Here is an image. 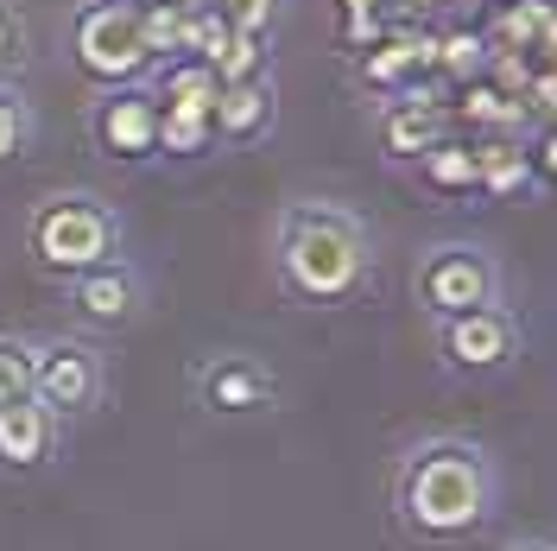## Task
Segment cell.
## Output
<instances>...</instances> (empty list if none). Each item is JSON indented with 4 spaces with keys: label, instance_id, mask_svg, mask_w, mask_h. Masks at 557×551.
<instances>
[{
    "label": "cell",
    "instance_id": "8",
    "mask_svg": "<svg viewBox=\"0 0 557 551\" xmlns=\"http://www.w3.org/2000/svg\"><path fill=\"white\" fill-rule=\"evenodd\" d=\"M450 83H437V76H424V83H412L406 96H393V102L381 108V121H374V139H381L386 159H406V166H418L437 139H450Z\"/></svg>",
    "mask_w": 557,
    "mask_h": 551
},
{
    "label": "cell",
    "instance_id": "29",
    "mask_svg": "<svg viewBox=\"0 0 557 551\" xmlns=\"http://www.w3.org/2000/svg\"><path fill=\"white\" fill-rule=\"evenodd\" d=\"M431 13V0H381V20L386 26H418Z\"/></svg>",
    "mask_w": 557,
    "mask_h": 551
},
{
    "label": "cell",
    "instance_id": "12",
    "mask_svg": "<svg viewBox=\"0 0 557 551\" xmlns=\"http://www.w3.org/2000/svg\"><path fill=\"white\" fill-rule=\"evenodd\" d=\"M424 76H437V33L424 26H393L374 51H361V83L374 96H406Z\"/></svg>",
    "mask_w": 557,
    "mask_h": 551
},
{
    "label": "cell",
    "instance_id": "6",
    "mask_svg": "<svg viewBox=\"0 0 557 551\" xmlns=\"http://www.w3.org/2000/svg\"><path fill=\"white\" fill-rule=\"evenodd\" d=\"M520 343H525L520 317L507 305H475V310H456V317H437V355L462 380H487L500 368H513Z\"/></svg>",
    "mask_w": 557,
    "mask_h": 551
},
{
    "label": "cell",
    "instance_id": "17",
    "mask_svg": "<svg viewBox=\"0 0 557 551\" xmlns=\"http://www.w3.org/2000/svg\"><path fill=\"white\" fill-rule=\"evenodd\" d=\"M469 159H475V197H520V191H532L525 134H475Z\"/></svg>",
    "mask_w": 557,
    "mask_h": 551
},
{
    "label": "cell",
    "instance_id": "2",
    "mask_svg": "<svg viewBox=\"0 0 557 551\" xmlns=\"http://www.w3.org/2000/svg\"><path fill=\"white\" fill-rule=\"evenodd\" d=\"M278 279L305 305H348L374 279V242L343 209L292 204L278 216Z\"/></svg>",
    "mask_w": 557,
    "mask_h": 551
},
{
    "label": "cell",
    "instance_id": "31",
    "mask_svg": "<svg viewBox=\"0 0 557 551\" xmlns=\"http://www.w3.org/2000/svg\"><path fill=\"white\" fill-rule=\"evenodd\" d=\"M513 551H552V546H545V539H532V546H513Z\"/></svg>",
    "mask_w": 557,
    "mask_h": 551
},
{
    "label": "cell",
    "instance_id": "7",
    "mask_svg": "<svg viewBox=\"0 0 557 551\" xmlns=\"http://www.w3.org/2000/svg\"><path fill=\"white\" fill-rule=\"evenodd\" d=\"M102 393H108V368L83 336H45V343H33V400L51 418L96 413Z\"/></svg>",
    "mask_w": 557,
    "mask_h": 551
},
{
    "label": "cell",
    "instance_id": "30",
    "mask_svg": "<svg viewBox=\"0 0 557 551\" xmlns=\"http://www.w3.org/2000/svg\"><path fill=\"white\" fill-rule=\"evenodd\" d=\"M336 13H381V0H336Z\"/></svg>",
    "mask_w": 557,
    "mask_h": 551
},
{
    "label": "cell",
    "instance_id": "14",
    "mask_svg": "<svg viewBox=\"0 0 557 551\" xmlns=\"http://www.w3.org/2000/svg\"><path fill=\"white\" fill-rule=\"evenodd\" d=\"M58 425H64V418H51L38 400L0 406V469H13V476L45 469V463L58 456Z\"/></svg>",
    "mask_w": 557,
    "mask_h": 551
},
{
    "label": "cell",
    "instance_id": "20",
    "mask_svg": "<svg viewBox=\"0 0 557 551\" xmlns=\"http://www.w3.org/2000/svg\"><path fill=\"white\" fill-rule=\"evenodd\" d=\"M215 83H260V76H273V38L267 33H235L222 45V58L209 64Z\"/></svg>",
    "mask_w": 557,
    "mask_h": 551
},
{
    "label": "cell",
    "instance_id": "18",
    "mask_svg": "<svg viewBox=\"0 0 557 551\" xmlns=\"http://www.w3.org/2000/svg\"><path fill=\"white\" fill-rule=\"evenodd\" d=\"M418 177H424V191H437V197H475V159H469V139L462 134L437 139V146L418 159Z\"/></svg>",
    "mask_w": 557,
    "mask_h": 551
},
{
    "label": "cell",
    "instance_id": "19",
    "mask_svg": "<svg viewBox=\"0 0 557 551\" xmlns=\"http://www.w3.org/2000/svg\"><path fill=\"white\" fill-rule=\"evenodd\" d=\"M134 26H139V45L152 64H165L184 51V26H190V0H146L134 7Z\"/></svg>",
    "mask_w": 557,
    "mask_h": 551
},
{
    "label": "cell",
    "instance_id": "11",
    "mask_svg": "<svg viewBox=\"0 0 557 551\" xmlns=\"http://www.w3.org/2000/svg\"><path fill=\"white\" fill-rule=\"evenodd\" d=\"M469 26L482 33L487 51H520L532 64H552V45H557L552 0H482V13Z\"/></svg>",
    "mask_w": 557,
    "mask_h": 551
},
{
    "label": "cell",
    "instance_id": "4",
    "mask_svg": "<svg viewBox=\"0 0 557 551\" xmlns=\"http://www.w3.org/2000/svg\"><path fill=\"white\" fill-rule=\"evenodd\" d=\"M70 64L83 70L96 89H127V83H146V45H139L134 7H108V0H83L70 13Z\"/></svg>",
    "mask_w": 557,
    "mask_h": 551
},
{
    "label": "cell",
    "instance_id": "32",
    "mask_svg": "<svg viewBox=\"0 0 557 551\" xmlns=\"http://www.w3.org/2000/svg\"><path fill=\"white\" fill-rule=\"evenodd\" d=\"M108 7H146V0H108Z\"/></svg>",
    "mask_w": 557,
    "mask_h": 551
},
{
    "label": "cell",
    "instance_id": "9",
    "mask_svg": "<svg viewBox=\"0 0 557 551\" xmlns=\"http://www.w3.org/2000/svg\"><path fill=\"white\" fill-rule=\"evenodd\" d=\"M89 134L102 146L108 159H121V166H146V159H159V102H152V89H102V102L89 114Z\"/></svg>",
    "mask_w": 557,
    "mask_h": 551
},
{
    "label": "cell",
    "instance_id": "22",
    "mask_svg": "<svg viewBox=\"0 0 557 551\" xmlns=\"http://www.w3.org/2000/svg\"><path fill=\"white\" fill-rule=\"evenodd\" d=\"M33 102L20 96V83H0V166H13V159H26L33 152Z\"/></svg>",
    "mask_w": 557,
    "mask_h": 551
},
{
    "label": "cell",
    "instance_id": "3",
    "mask_svg": "<svg viewBox=\"0 0 557 551\" xmlns=\"http://www.w3.org/2000/svg\"><path fill=\"white\" fill-rule=\"evenodd\" d=\"M26 247L51 279H76L102 260H121V216L96 191H58L33 209Z\"/></svg>",
    "mask_w": 557,
    "mask_h": 551
},
{
    "label": "cell",
    "instance_id": "1",
    "mask_svg": "<svg viewBox=\"0 0 557 551\" xmlns=\"http://www.w3.org/2000/svg\"><path fill=\"white\" fill-rule=\"evenodd\" d=\"M500 501L494 456L469 438H424L393 469V514L418 546H456L475 539Z\"/></svg>",
    "mask_w": 557,
    "mask_h": 551
},
{
    "label": "cell",
    "instance_id": "16",
    "mask_svg": "<svg viewBox=\"0 0 557 551\" xmlns=\"http://www.w3.org/2000/svg\"><path fill=\"white\" fill-rule=\"evenodd\" d=\"M152 76V102H159V114H197V121H209V108H215V76H209L203 58H190V51H177V58H165V64L146 70Z\"/></svg>",
    "mask_w": 557,
    "mask_h": 551
},
{
    "label": "cell",
    "instance_id": "5",
    "mask_svg": "<svg viewBox=\"0 0 557 551\" xmlns=\"http://www.w3.org/2000/svg\"><path fill=\"white\" fill-rule=\"evenodd\" d=\"M412 292H418V305L431 310V317L500 305V267H494V254L475 247V242H437V247L418 254Z\"/></svg>",
    "mask_w": 557,
    "mask_h": 551
},
{
    "label": "cell",
    "instance_id": "27",
    "mask_svg": "<svg viewBox=\"0 0 557 551\" xmlns=\"http://www.w3.org/2000/svg\"><path fill=\"white\" fill-rule=\"evenodd\" d=\"M525 172H532V191H552L557 184V134H552V121L525 134Z\"/></svg>",
    "mask_w": 557,
    "mask_h": 551
},
{
    "label": "cell",
    "instance_id": "28",
    "mask_svg": "<svg viewBox=\"0 0 557 551\" xmlns=\"http://www.w3.org/2000/svg\"><path fill=\"white\" fill-rule=\"evenodd\" d=\"M386 33H393V26H386L381 13H343V26H336V45H343L348 58H361V51H374Z\"/></svg>",
    "mask_w": 557,
    "mask_h": 551
},
{
    "label": "cell",
    "instance_id": "15",
    "mask_svg": "<svg viewBox=\"0 0 557 551\" xmlns=\"http://www.w3.org/2000/svg\"><path fill=\"white\" fill-rule=\"evenodd\" d=\"M209 134L222 146H253L273 134V76L260 83H222L215 108H209Z\"/></svg>",
    "mask_w": 557,
    "mask_h": 551
},
{
    "label": "cell",
    "instance_id": "10",
    "mask_svg": "<svg viewBox=\"0 0 557 551\" xmlns=\"http://www.w3.org/2000/svg\"><path fill=\"white\" fill-rule=\"evenodd\" d=\"M197 406L215 418H247V413H267L278 400V375L267 362H253V355H209L197 362Z\"/></svg>",
    "mask_w": 557,
    "mask_h": 551
},
{
    "label": "cell",
    "instance_id": "25",
    "mask_svg": "<svg viewBox=\"0 0 557 551\" xmlns=\"http://www.w3.org/2000/svg\"><path fill=\"white\" fill-rule=\"evenodd\" d=\"M197 7H209L222 26H235V33H267L273 38V20L285 0H197Z\"/></svg>",
    "mask_w": 557,
    "mask_h": 551
},
{
    "label": "cell",
    "instance_id": "24",
    "mask_svg": "<svg viewBox=\"0 0 557 551\" xmlns=\"http://www.w3.org/2000/svg\"><path fill=\"white\" fill-rule=\"evenodd\" d=\"M33 400V343L26 336H0V406Z\"/></svg>",
    "mask_w": 557,
    "mask_h": 551
},
{
    "label": "cell",
    "instance_id": "21",
    "mask_svg": "<svg viewBox=\"0 0 557 551\" xmlns=\"http://www.w3.org/2000/svg\"><path fill=\"white\" fill-rule=\"evenodd\" d=\"M487 64V45L475 26H450V33H437V83H450V89H462V83H475Z\"/></svg>",
    "mask_w": 557,
    "mask_h": 551
},
{
    "label": "cell",
    "instance_id": "26",
    "mask_svg": "<svg viewBox=\"0 0 557 551\" xmlns=\"http://www.w3.org/2000/svg\"><path fill=\"white\" fill-rule=\"evenodd\" d=\"M26 58H33V51H26V20L0 0V83H13V76L26 70Z\"/></svg>",
    "mask_w": 557,
    "mask_h": 551
},
{
    "label": "cell",
    "instance_id": "23",
    "mask_svg": "<svg viewBox=\"0 0 557 551\" xmlns=\"http://www.w3.org/2000/svg\"><path fill=\"white\" fill-rule=\"evenodd\" d=\"M215 134H209V121L197 114H159V152H172V159H203Z\"/></svg>",
    "mask_w": 557,
    "mask_h": 551
},
{
    "label": "cell",
    "instance_id": "13",
    "mask_svg": "<svg viewBox=\"0 0 557 551\" xmlns=\"http://www.w3.org/2000/svg\"><path fill=\"white\" fill-rule=\"evenodd\" d=\"M70 285V310L83 317V323H96V330H121V323H134L139 317V298H146V285L127 260H102V267H89V273L64 279Z\"/></svg>",
    "mask_w": 557,
    "mask_h": 551
}]
</instances>
